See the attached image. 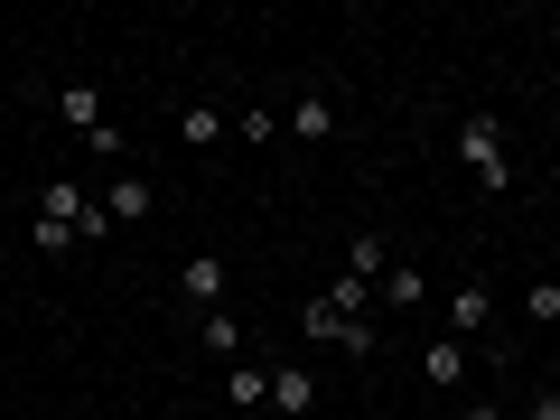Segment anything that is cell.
Returning <instances> with one entry per match:
<instances>
[{
    "instance_id": "5bb4252c",
    "label": "cell",
    "mask_w": 560,
    "mask_h": 420,
    "mask_svg": "<svg viewBox=\"0 0 560 420\" xmlns=\"http://www.w3.org/2000/svg\"><path fill=\"white\" fill-rule=\"evenodd\" d=\"M206 355H215V364H234V355H243V327L224 318V308H206Z\"/></svg>"
},
{
    "instance_id": "9c48e42d",
    "label": "cell",
    "mask_w": 560,
    "mask_h": 420,
    "mask_svg": "<svg viewBox=\"0 0 560 420\" xmlns=\"http://www.w3.org/2000/svg\"><path fill=\"white\" fill-rule=\"evenodd\" d=\"M346 253H355V261H346V280H364V290H383V271H393V243H383V234H355Z\"/></svg>"
},
{
    "instance_id": "6da1fadb",
    "label": "cell",
    "mask_w": 560,
    "mask_h": 420,
    "mask_svg": "<svg viewBox=\"0 0 560 420\" xmlns=\"http://www.w3.org/2000/svg\"><path fill=\"white\" fill-rule=\"evenodd\" d=\"M458 150H467V178H477L486 197H504V178H514V168H504V113H467Z\"/></svg>"
},
{
    "instance_id": "4fadbf2b",
    "label": "cell",
    "mask_w": 560,
    "mask_h": 420,
    "mask_svg": "<svg viewBox=\"0 0 560 420\" xmlns=\"http://www.w3.org/2000/svg\"><path fill=\"white\" fill-rule=\"evenodd\" d=\"M374 300H383V308H420V271H411V261H393V271H383V290H374Z\"/></svg>"
},
{
    "instance_id": "9a60e30c",
    "label": "cell",
    "mask_w": 560,
    "mask_h": 420,
    "mask_svg": "<svg viewBox=\"0 0 560 420\" xmlns=\"http://www.w3.org/2000/svg\"><path fill=\"white\" fill-rule=\"evenodd\" d=\"M523 318H533V327H560V280H533V290H523Z\"/></svg>"
},
{
    "instance_id": "30bf717a",
    "label": "cell",
    "mask_w": 560,
    "mask_h": 420,
    "mask_svg": "<svg viewBox=\"0 0 560 420\" xmlns=\"http://www.w3.org/2000/svg\"><path fill=\"white\" fill-rule=\"evenodd\" d=\"M150 206H160V197H150V178H113V187H103V215H113V224H140Z\"/></svg>"
},
{
    "instance_id": "e0dca14e",
    "label": "cell",
    "mask_w": 560,
    "mask_h": 420,
    "mask_svg": "<svg viewBox=\"0 0 560 420\" xmlns=\"http://www.w3.org/2000/svg\"><path fill=\"white\" fill-rule=\"evenodd\" d=\"M533 420H560V383H551V393H541V401H533Z\"/></svg>"
},
{
    "instance_id": "7c38bea8",
    "label": "cell",
    "mask_w": 560,
    "mask_h": 420,
    "mask_svg": "<svg viewBox=\"0 0 560 420\" xmlns=\"http://www.w3.org/2000/svg\"><path fill=\"white\" fill-rule=\"evenodd\" d=\"M178 140H187V150H215V140H224V113H215V103H187V113H178Z\"/></svg>"
},
{
    "instance_id": "277c9868",
    "label": "cell",
    "mask_w": 560,
    "mask_h": 420,
    "mask_svg": "<svg viewBox=\"0 0 560 420\" xmlns=\"http://www.w3.org/2000/svg\"><path fill=\"white\" fill-rule=\"evenodd\" d=\"M178 290H187V308H224V290H234V271H224L215 253H197V261L178 271Z\"/></svg>"
},
{
    "instance_id": "3957f363",
    "label": "cell",
    "mask_w": 560,
    "mask_h": 420,
    "mask_svg": "<svg viewBox=\"0 0 560 420\" xmlns=\"http://www.w3.org/2000/svg\"><path fill=\"white\" fill-rule=\"evenodd\" d=\"M486 327H495V290H486V280H458V290H448V337H486Z\"/></svg>"
},
{
    "instance_id": "2e32d148",
    "label": "cell",
    "mask_w": 560,
    "mask_h": 420,
    "mask_svg": "<svg viewBox=\"0 0 560 420\" xmlns=\"http://www.w3.org/2000/svg\"><path fill=\"white\" fill-rule=\"evenodd\" d=\"M234 131H243V140H280V113H271V103H253V113H243Z\"/></svg>"
},
{
    "instance_id": "5b68a950",
    "label": "cell",
    "mask_w": 560,
    "mask_h": 420,
    "mask_svg": "<svg viewBox=\"0 0 560 420\" xmlns=\"http://www.w3.org/2000/svg\"><path fill=\"white\" fill-rule=\"evenodd\" d=\"M420 383H430V393H458V383H467V346H458V337H430V355H420Z\"/></svg>"
},
{
    "instance_id": "ba28073f",
    "label": "cell",
    "mask_w": 560,
    "mask_h": 420,
    "mask_svg": "<svg viewBox=\"0 0 560 420\" xmlns=\"http://www.w3.org/2000/svg\"><path fill=\"white\" fill-rule=\"evenodd\" d=\"M271 401H280L290 420H308V411H318V374H308V364H280V374H271Z\"/></svg>"
},
{
    "instance_id": "8fae6325",
    "label": "cell",
    "mask_w": 560,
    "mask_h": 420,
    "mask_svg": "<svg viewBox=\"0 0 560 420\" xmlns=\"http://www.w3.org/2000/svg\"><path fill=\"white\" fill-rule=\"evenodd\" d=\"M224 401H243V411H261V401H271V374H261V364H224Z\"/></svg>"
},
{
    "instance_id": "7a4b0ae2",
    "label": "cell",
    "mask_w": 560,
    "mask_h": 420,
    "mask_svg": "<svg viewBox=\"0 0 560 420\" xmlns=\"http://www.w3.org/2000/svg\"><path fill=\"white\" fill-rule=\"evenodd\" d=\"M300 327H308V346H337V355H374V318H346L327 290L308 300V318H300Z\"/></svg>"
},
{
    "instance_id": "8992f818",
    "label": "cell",
    "mask_w": 560,
    "mask_h": 420,
    "mask_svg": "<svg viewBox=\"0 0 560 420\" xmlns=\"http://www.w3.org/2000/svg\"><path fill=\"white\" fill-rule=\"evenodd\" d=\"M290 140L327 150V140H337V103H327V94H300V103H290Z\"/></svg>"
},
{
    "instance_id": "52a82bcc",
    "label": "cell",
    "mask_w": 560,
    "mask_h": 420,
    "mask_svg": "<svg viewBox=\"0 0 560 420\" xmlns=\"http://www.w3.org/2000/svg\"><path fill=\"white\" fill-rule=\"evenodd\" d=\"M57 121L66 131H103V121H113L103 113V84H57Z\"/></svg>"
}]
</instances>
